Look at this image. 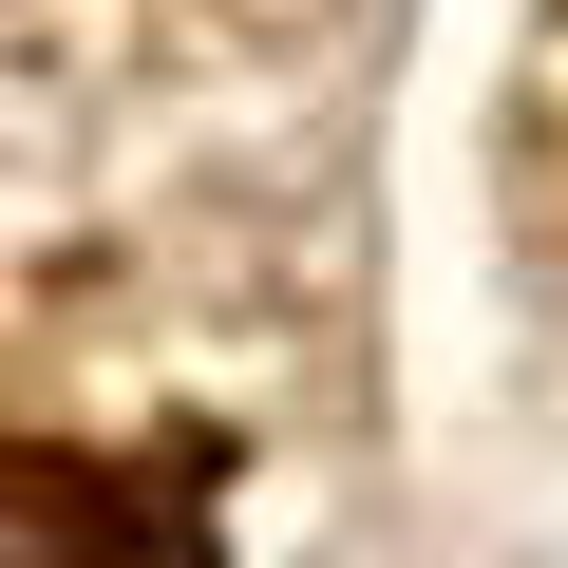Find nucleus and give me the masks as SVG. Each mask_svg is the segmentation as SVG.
I'll use <instances>...</instances> for the list:
<instances>
[{
  "mask_svg": "<svg viewBox=\"0 0 568 568\" xmlns=\"http://www.w3.org/2000/svg\"><path fill=\"white\" fill-rule=\"evenodd\" d=\"M0 568H209L171 493L95 474V455H20L0 474Z\"/></svg>",
  "mask_w": 568,
  "mask_h": 568,
  "instance_id": "obj_1",
  "label": "nucleus"
}]
</instances>
